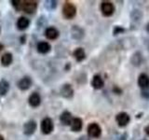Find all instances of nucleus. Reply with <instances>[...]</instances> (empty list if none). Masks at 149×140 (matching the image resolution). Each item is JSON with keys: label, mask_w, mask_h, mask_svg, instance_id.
<instances>
[{"label": "nucleus", "mask_w": 149, "mask_h": 140, "mask_svg": "<svg viewBox=\"0 0 149 140\" xmlns=\"http://www.w3.org/2000/svg\"><path fill=\"white\" fill-rule=\"evenodd\" d=\"M54 129L53 121L50 118H45L41 121V131L45 134H49Z\"/></svg>", "instance_id": "nucleus-4"}, {"label": "nucleus", "mask_w": 149, "mask_h": 140, "mask_svg": "<svg viewBox=\"0 0 149 140\" xmlns=\"http://www.w3.org/2000/svg\"><path fill=\"white\" fill-rule=\"evenodd\" d=\"M124 31H125V29H124L123 27H121V26H116L115 29H114V35L116 36V35L120 34V33H123Z\"/></svg>", "instance_id": "nucleus-24"}, {"label": "nucleus", "mask_w": 149, "mask_h": 140, "mask_svg": "<svg viewBox=\"0 0 149 140\" xmlns=\"http://www.w3.org/2000/svg\"><path fill=\"white\" fill-rule=\"evenodd\" d=\"M104 79L102 78L100 76V75H95L94 77L92 78V80H91V85L94 89H97V90H99V89H102L104 87Z\"/></svg>", "instance_id": "nucleus-13"}, {"label": "nucleus", "mask_w": 149, "mask_h": 140, "mask_svg": "<svg viewBox=\"0 0 149 140\" xmlns=\"http://www.w3.org/2000/svg\"><path fill=\"white\" fill-rule=\"evenodd\" d=\"M18 88L22 91H26L28 90L31 85H32V78L30 77H23L18 81Z\"/></svg>", "instance_id": "nucleus-7"}, {"label": "nucleus", "mask_w": 149, "mask_h": 140, "mask_svg": "<svg viewBox=\"0 0 149 140\" xmlns=\"http://www.w3.org/2000/svg\"><path fill=\"white\" fill-rule=\"evenodd\" d=\"M56 7H57V2L56 1H46V8L51 10V9H54Z\"/></svg>", "instance_id": "nucleus-23"}, {"label": "nucleus", "mask_w": 149, "mask_h": 140, "mask_svg": "<svg viewBox=\"0 0 149 140\" xmlns=\"http://www.w3.org/2000/svg\"><path fill=\"white\" fill-rule=\"evenodd\" d=\"M146 31L149 33V23H147V25H146Z\"/></svg>", "instance_id": "nucleus-28"}, {"label": "nucleus", "mask_w": 149, "mask_h": 140, "mask_svg": "<svg viewBox=\"0 0 149 140\" xmlns=\"http://www.w3.org/2000/svg\"><path fill=\"white\" fill-rule=\"evenodd\" d=\"M63 14L66 19H72L77 14V8L73 3L66 1L63 7Z\"/></svg>", "instance_id": "nucleus-1"}, {"label": "nucleus", "mask_w": 149, "mask_h": 140, "mask_svg": "<svg viewBox=\"0 0 149 140\" xmlns=\"http://www.w3.org/2000/svg\"><path fill=\"white\" fill-rule=\"evenodd\" d=\"M3 49H4V46H3V45H2L1 43H0V51H1V50H2Z\"/></svg>", "instance_id": "nucleus-27"}, {"label": "nucleus", "mask_w": 149, "mask_h": 140, "mask_svg": "<svg viewBox=\"0 0 149 140\" xmlns=\"http://www.w3.org/2000/svg\"><path fill=\"white\" fill-rule=\"evenodd\" d=\"M101 10H102V15L105 17H109L114 14L115 6H114V4L110 1H104V2H102V5H101Z\"/></svg>", "instance_id": "nucleus-2"}, {"label": "nucleus", "mask_w": 149, "mask_h": 140, "mask_svg": "<svg viewBox=\"0 0 149 140\" xmlns=\"http://www.w3.org/2000/svg\"><path fill=\"white\" fill-rule=\"evenodd\" d=\"M29 24H30V21H29V19H27L26 17L22 16L19 18L17 21V27L19 30H25L26 28L29 26Z\"/></svg>", "instance_id": "nucleus-17"}, {"label": "nucleus", "mask_w": 149, "mask_h": 140, "mask_svg": "<svg viewBox=\"0 0 149 140\" xmlns=\"http://www.w3.org/2000/svg\"><path fill=\"white\" fill-rule=\"evenodd\" d=\"M28 103L32 107H37L41 103V97L38 92H33L28 98Z\"/></svg>", "instance_id": "nucleus-9"}, {"label": "nucleus", "mask_w": 149, "mask_h": 140, "mask_svg": "<svg viewBox=\"0 0 149 140\" xmlns=\"http://www.w3.org/2000/svg\"><path fill=\"white\" fill-rule=\"evenodd\" d=\"M0 140H4V137L2 136V135H1V134H0Z\"/></svg>", "instance_id": "nucleus-29"}, {"label": "nucleus", "mask_w": 149, "mask_h": 140, "mask_svg": "<svg viewBox=\"0 0 149 140\" xmlns=\"http://www.w3.org/2000/svg\"><path fill=\"white\" fill-rule=\"evenodd\" d=\"M102 134V129L100 125L96 123H92L88 126V134L90 137L98 138Z\"/></svg>", "instance_id": "nucleus-3"}, {"label": "nucleus", "mask_w": 149, "mask_h": 140, "mask_svg": "<svg viewBox=\"0 0 149 140\" xmlns=\"http://www.w3.org/2000/svg\"><path fill=\"white\" fill-rule=\"evenodd\" d=\"M138 85L141 87L143 90V89L149 88V77L146 74H141L138 78Z\"/></svg>", "instance_id": "nucleus-12"}, {"label": "nucleus", "mask_w": 149, "mask_h": 140, "mask_svg": "<svg viewBox=\"0 0 149 140\" xmlns=\"http://www.w3.org/2000/svg\"><path fill=\"white\" fill-rule=\"evenodd\" d=\"M36 49L39 53L46 54L50 50V45L49 43H48V42H46V41H40L39 43L37 44Z\"/></svg>", "instance_id": "nucleus-15"}, {"label": "nucleus", "mask_w": 149, "mask_h": 140, "mask_svg": "<svg viewBox=\"0 0 149 140\" xmlns=\"http://www.w3.org/2000/svg\"><path fill=\"white\" fill-rule=\"evenodd\" d=\"M36 129V123L35 120H29L23 125V133L26 135H32Z\"/></svg>", "instance_id": "nucleus-8"}, {"label": "nucleus", "mask_w": 149, "mask_h": 140, "mask_svg": "<svg viewBox=\"0 0 149 140\" xmlns=\"http://www.w3.org/2000/svg\"><path fill=\"white\" fill-rule=\"evenodd\" d=\"M45 36L48 39H56L59 36V31L54 27H48L45 31Z\"/></svg>", "instance_id": "nucleus-11"}, {"label": "nucleus", "mask_w": 149, "mask_h": 140, "mask_svg": "<svg viewBox=\"0 0 149 140\" xmlns=\"http://www.w3.org/2000/svg\"><path fill=\"white\" fill-rule=\"evenodd\" d=\"M149 88L147 89H143V92H142V95L143 97H146V98H149V90H148Z\"/></svg>", "instance_id": "nucleus-25"}, {"label": "nucleus", "mask_w": 149, "mask_h": 140, "mask_svg": "<svg viewBox=\"0 0 149 140\" xmlns=\"http://www.w3.org/2000/svg\"><path fill=\"white\" fill-rule=\"evenodd\" d=\"M141 60H142V56L139 52L135 53L132 58V64H135V65H139L140 63H141Z\"/></svg>", "instance_id": "nucleus-21"}, {"label": "nucleus", "mask_w": 149, "mask_h": 140, "mask_svg": "<svg viewBox=\"0 0 149 140\" xmlns=\"http://www.w3.org/2000/svg\"><path fill=\"white\" fill-rule=\"evenodd\" d=\"M143 140H146V139H143Z\"/></svg>", "instance_id": "nucleus-30"}, {"label": "nucleus", "mask_w": 149, "mask_h": 140, "mask_svg": "<svg viewBox=\"0 0 149 140\" xmlns=\"http://www.w3.org/2000/svg\"><path fill=\"white\" fill-rule=\"evenodd\" d=\"M70 125L73 132H79L83 127V121L80 118H74Z\"/></svg>", "instance_id": "nucleus-16"}, {"label": "nucleus", "mask_w": 149, "mask_h": 140, "mask_svg": "<svg viewBox=\"0 0 149 140\" xmlns=\"http://www.w3.org/2000/svg\"><path fill=\"white\" fill-rule=\"evenodd\" d=\"M12 54L9 53V52H7V53H4L1 57V64L3 66H8L9 64L12 63Z\"/></svg>", "instance_id": "nucleus-19"}, {"label": "nucleus", "mask_w": 149, "mask_h": 140, "mask_svg": "<svg viewBox=\"0 0 149 140\" xmlns=\"http://www.w3.org/2000/svg\"><path fill=\"white\" fill-rule=\"evenodd\" d=\"M37 8V2L33 1V0H25L22 1V10L28 14H32L36 11V9Z\"/></svg>", "instance_id": "nucleus-5"}, {"label": "nucleus", "mask_w": 149, "mask_h": 140, "mask_svg": "<svg viewBox=\"0 0 149 140\" xmlns=\"http://www.w3.org/2000/svg\"><path fill=\"white\" fill-rule=\"evenodd\" d=\"M116 123H118V126H120V127H125V126H127L129 124L130 120V117L128 113H126V112H120V113H118L116 116Z\"/></svg>", "instance_id": "nucleus-6"}, {"label": "nucleus", "mask_w": 149, "mask_h": 140, "mask_svg": "<svg viewBox=\"0 0 149 140\" xmlns=\"http://www.w3.org/2000/svg\"><path fill=\"white\" fill-rule=\"evenodd\" d=\"M61 94L64 98H71L74 95V89L70 84H64L61 89Z\"/></svg>", "instance_id": "nucleus-10"}, {"label": "nucleus", "mask_w": 149, "mask_h": 140, "mask_svg": "<svg viewBox=\"0 0 149 140\" xmlns=\"http://www.w3.org/2000/svg\"><path fill=\"white\" fill-rule=\"evenodd\" d=\"M73 54H74V57L76 58L77 62H82V61L86 58V53H85V50H84L83 48L76 49V50L74 51Z\"/></svg>", "instance_id": "nucleus-18"}, {"label": "nucleus", "mask_w": 149, "mask_h": 140, "mask_svg": "<svg viewBox=\"0 0 149 140\" xmlns=\"http://www.w3.org/2000/svg\"><path fill=\"white\" fill-rule=\"evenodd\" d=\"M11 4H12V6L17 9V10H22V1H21V0H13V1H11Z\"/></svg>", "instance_id": "nucleus-22"}, {"label": "nucleus", "mask_w": 149, "mask_h": 140, "mask_svg": "<svg viewBox=\"0 0 149 140\" xmlns=\"http://www.w3.org/2000/svg\"><path fill=\"white\" fill-rule=\"evenodd\" d=\"M144 131H146V134H148L149 135V125H147L146 128H144Z\"/></svg>", "instance_id": "nucleus-26"}, {"label": "nucleus", "mask_w": 149, "mask_h": 140, "mask_svg": "<svg viewBox=\"0 0 149 140\" xmlns=\"http://www.w3.org/2000/svg\"><path fill=\"white\" fill-rule=\"evenodd\" d=\"M9 89V84L7 80L2 79L0 80V95H5L8 92Z\"/></svg>", "instance_id": "nucleus-20"}, {"label": "nucleus", "mask_w": 149, "mask_h": 140, "mask_svg": "<svg viewBox=\"0 0 149 140\" xmlns=\"http://www.w3.org/2000/svg\"><path fill=\"white\" fill-rule=\"evenodd\" d=\"M60 120L63 125H70L73 120L72 114L69 111H64L62 113V115L60 116Z\"/></svg>", "instance_id": "nucleus-14"}]
</instances>
